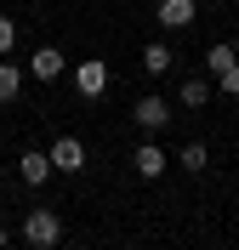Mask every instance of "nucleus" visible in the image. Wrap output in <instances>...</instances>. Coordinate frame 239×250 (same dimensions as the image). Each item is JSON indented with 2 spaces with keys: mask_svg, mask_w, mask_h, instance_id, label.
Instances as JSON below:
<instances>
[{
  "mask_svg": "<svg viewBox=\"0 0 239 250\" xmlns=\"http://www.w3.org/2000/svg\"><path fill=\"white\" fill-rule=\"evenodd\" d=\"M46 154H51V171H68V176H74L80 165H86V142H80V137H57Z\"/></svg>",
  "mask_w": 239,
  "mask_h": 250,
  "instance_id": "nucleus-2",
  "label": "nucleus"
},
{
  "mask_svg": "<svg viewBox=\"0 0 239 250\" xmlns=\"http://www.w3.org/2000/svg\"><path fill=\"white\" fill-rule=\"evenodd\" d=\"M182 165H188V171H205V165H211V148H205V142H182Z\"/></svg>",
  "mask_w": 239,
  "mask_h": 250,
  "instance_id": "nucleus-12",
  "label": "nucleus"
},
{
  "mask_svg": "<svg viewBox=\"0 0 239 250\" xmlns=\"http://www.w3.org/2000/svg\"><path fill=\"white\" fill-rule=\"evenodd\" d=\"M23 239H29L34 250H51L63 239V216H57V210H29V216H23Z\"/></svg>",
  "mask_w": 239,
  "mask_h": 250,
  "instance_id": "nucleus-1",
  "label": "nucleus"
},
{
  "mask_svg": "<svg viewBox=\"0 0 239 250\" xmlns=\"http://www.w3.org/2000/svg\"><path fill=\"white\" fill-rule=\"evenodd\" d=\"M137 125H143V131H159V125L171 120V103H165V97H137Z\"/></svg>",
  "mask_w": 239,
  "mask_h": 250,
  "instance_id": "nucleus-4",
  "label": "nucleus"
},
{
  "mask_svg": "<svg viewBox=\"0 0 239 250\" xmlns=\"http://www.w3.org/2000/svg\"><path fill=\"white\" fill-rule=\"evenodd\" d=\"M182 103H188V108H205V103H211V85H205V80H188V85H182Z\"/></svg>",
  "mask_w": 239,
  "mask_h": 250,
  "instance_id": "nucleus-13",
  "label": "nucleus"
},
{
  "mask_svg": "<svg viewBox=\"0 0 239 250\" xmlns=\"http://www.w3.org/2000/svg\"><path fill=\"white\" fill-rule=\"evenodd\" d=\"M103 85H109V62L86 57V62L74 68V91H80V97H103Z\"/></svg>",
  "mask_w": 239,
  "mask_h": 250,
  "instance_id": "nucleus-3",
  "label": "nucleus"
},
{
  "mask_svg": "<svg viewBox=\"0 0 239 250\" xmlns=\"http://www.w3.org/2000/svg\"><path fill=\"white\" fill-rule=\"evenodd\" d=\"M217 91H222V97H239V62L228 68V74H217Z\"/></svg>",
  "mask_w": 239,
  "mask_h": 250,
  "instance_id": "nucleus-14",
  "label": "nucleus"
},
{
  "mask_svg": "<svg viewBox=\"0 0 239 250\" xmlns=\"http://www.w3.org/2000/svg\"><path fill=\"white\" fill-rule=\"evenodd\" d=\"M165 171V148H159V142H143V148H137V176H159Z\"/></svg>",
  "mask_w": 239,
  "mask_h": 250,
  "instance_id": "nucleus-8",
  "label": "nucleus"
},
{
  "mask_svg": "<svg viewBox=\"0 0 239 250\" xmlns=\"http://www.w3.org/2000/svg\"><path fill=\"white\" fill-rule=\"evenodd\" d=\"M159 23H165V29H188L194 23V0H159Z\"/></svg>",
  "mask_w": 239,
  "mask_h": 250,
  "instance_id": "nucleus-6",
  "label": "nucleus"
},
{
  "mask_svg": "<svg viewBox=\"0 0 239 250\" xmlns=\"http://www.w3.org/2000/svg\"><path fill=\"white\" fill-rule=\"evenodd\" d=\"M234 62H239V51H234V46H211V51H205V68H211V74H228Z\"/></svg>",
  "mask_w": 239,
  "mask_h": 250,
  "instance_id": "nucleus-11",
  "label": "nucleus"
},
{
  "mask_svg": "<svg viewBox=\"0 0 239 250\" xmlns=\"http://www.w3.org/2000/svg\"><path fill=\"white\" fill-rule=\"evenodd\" d=\"M6 245H12V233H6V228H0V250H6Z\"/></svg>",
  "mask_w": 239,
  "mask_h": 250,
  "instance_id": "nucleus-16",
  "label": "nucleus"
},
{
  "mask_svg": "<svg viewBox=\"0 0 239 250\" xmlns=\"http://www.w3.org/2000/svg\"><path fill=\"white\" fill-rule=\"evenodd\" d=\"M63 68H68V57H63L57 46H40V51L29 57V74H34V80H57Z\"/></svg>",
  "mask_w": 239,
  "mask_h": 250,
  "instance_id": "nucleus-5",
  "label": "nucleus"
},
{
  "mask_svg": "<svg viewBox=\"0 0 239 250\" xmlns=\"http://www.w3.org/2000/svg\"><path fill=\"white\" fill-rule=\"evenodd\" d=\"M171 62H176V51L165 46V40H154V46H143V68H148V74H165Z\"/></svg>",
  "mask_w": 239,
  "mask_h": 250,
  "instance_id": "nucleus-9",
  "label": "nucleus"
},
{
  "mask_svg": "<svg viewBox=\"0 0 239 250\" xmlns=\"http://www.w3.org/2000/svg\"><path fill=\"white\" fill-rule=\"evenodd\" d=\"M17 91H23V68L17 62H0V103H12Z\"/></svg>",
  "mask_w": 239,
  "mask_h": 250,
  "instance_id": "nucleus-10",
  "label": "nucleus"
},
{
  "mask_svg": "<svg viewBox=\"0 0 239 250\" xmlns=\"http://www.w3.org/2000/svg\"><path fill=\"white\" fill-rule=\"evenodd\" d=\"M17 176H23L29 188H40L51 176V154H23V159H17Z\"/></svg>",
  "mask_w": 239,
  "mask_h": 250,
  "instance_id": "nucleus-7",
  "label": "nucleus"
},
{
  "mask_svg": "<svg viewBox=\"0 0 239 250\" xmlns=\"http://www.w3.org/2000/svg\"><path fill=\"white\" fill-rule=\"evenodd\" d=\"M12 46H17V23L0 12V51H12Z\"/></svg>",
  "mask_w": 239,
  "mask_h": 250,
  "instance_id": "nucleus-15",
  "label": "nucleus"
}]
</instances>
